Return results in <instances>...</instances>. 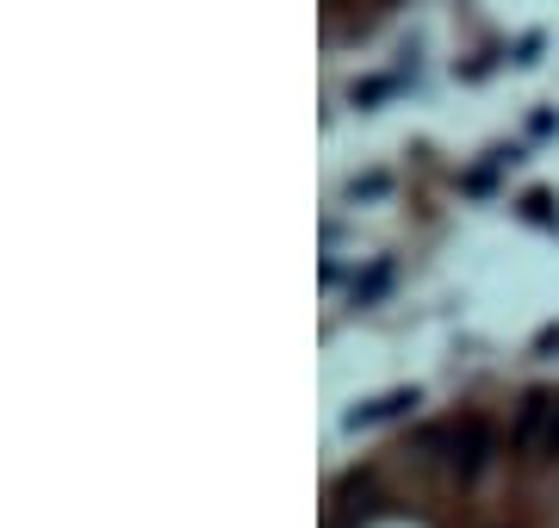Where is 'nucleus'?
Wrapping results in <instances>:
<instances>
[{"label": "nucleus", "mask_w": 559, "mask_h": 528, "mask_svg": "<svg viewBox=\"0 0 559 528\" xmlns=\"http://www.w3.org/2000/svg\"><path fill=\"white\" fill-rule=\"evenodd\" d=\"M528 467H554L559 460V392H547V410H540V429L535 442H528V454H522Z\"/></svg>", "instance_id": "f03ea898"}, {"label": "nucleus", "mask_w": 559, "mask_h": 528, "mask_svg": "<svg viewBox=\"0 0 559 528\" xmlns=\"http://www.w3.org/2000/svg\"><path fill=\"white\" fill-rule=\"evenodd\" d=\"M522 212H528L535 224H559V218H554V200H547V193H528V200H522Z\"/></svg>", "instance_id": "0eeeda50"}, {"label": "nucleus", "mask_w": 559, "mask_h": 528, "mask_svg": "<svg viewBox=\"0 0 559 528\" xmlns=\"http://www.w3.org/2000/svg\"><path fill=\"white\" fill-rule=\"evenodd\" d=\"M348 193H355V200H380V193H392V175H360Z\"/></svg>", "instance_id": "423d86ee"}, {"label": "nucleus", "mask_w": 559, "mask_h": 528, "mask_svg": "<svg viewBox=\"0 0 559 528\" xmlns=\"http://www.w3.org/2000/svg\"><path fill=\"white\" fill-rule=\"evenodd\" d=\"M411 405H417V392H380V398H367V405L348 410V429H367V423H385V417H404Z\"/></svg>", "instance_id": "7ed1b4c3"}, {"label": "nucleus", "mask_w": 559, "mask_h": 528, "mask_svg": "<svg viewBox=\"0 0 559 528\" xmlns=\"http://www.w3.org/2000/svg\"><path fill=\"white\" fill-rule=\"evenodd\" d=\"M485 467H491V423L485 417H466L454 429V479L460 485H479Z\"/></svg>", "instance_id": "f257e3e1"}, {"label": "nucleus", "mask_w": 559, "mask_h": 528, "mask_svg": "<svg viewBox=\"0 0 559 528\" xmlns=\"http://www.w3.org/2000/svg\"><path fill=\"white\" fill-rule=\"evenodd\" d=\"M392 94V82H355V100L367 106V100H385Z\"/></svg>", "instance_id": "6e6552de"}, {"label": "nucleus", "mask_w": 559, "mask_h": 528, "mask_svg": "<svg viewBox=\"0 0 559 528\" xmlns=\"http://www.w3.org/2000/svg\"><path fill=\"white\" fill-rule=\"evenodd\" d=\"M540 410H547V392H528L516 410V429H510V442H516V454H528V442H535V429H540Z\"/></svg>", "instance_id": "20e7f679"}, {"label": "nucleus", "mask_w": 559, "mask_h": 528, "mask_svg": "<svg viewBox=\"0 0 559 528\" xmlns=\"http://www.w3.org/2000/svg\"><path fill=\"white\" fill-rule=\"evenodd\" d=\"M385 286H392V262H373L367 274H355V305H373Z\"/></svg>", "instance_id": "39448f33"}]
</instances>
